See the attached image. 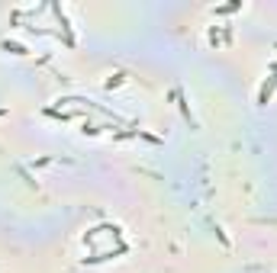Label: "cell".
Here are the masks:
<instances>
[{
	"instance_id": "1",
	"label": "cell",
	"mask_w": 277,
	"mask_h": 273,
	"mask_svg": "<svg viewBox=\"0 0 277 273\" xmlns=\"http://www.w3.org/2000/svg\"><path fill=\"white\" fill-rule=\"evenodd\" d=\"M274 87H277V68H274V77L261 87V93H258V103H267L271 100V93H274Z\"/></svg>"
}]
</instances>
